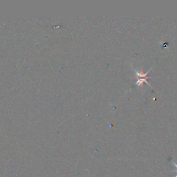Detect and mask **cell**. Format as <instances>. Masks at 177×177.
Returning a JSON list of instances; mask_svg holds the SVG:
<instances>
[{
	"label": "cell",
	"mask_w": 177,
	"mask_h": 177,
	"mask_svg": "<svg viewBox=\"0 0 177 177\" xmlns=\"http://www.w3.org/2000/svg\"><path fill=\"white\" fill-rule=\"evenodd\" d=\"M151 69L149 70L148 72H146L145 73H144V72H143V71H137V70L134 69L135 73H136V79H137V81H136V85L142 86L143 85V83L145 82V83H147L148 85L150 86V84H149L148 81H147V79L149 78L148 77V74L149 73V72H150V70H151Z\"/></svg>",
	"instance_id": "cell-1"
},
{
	"label": "cell",
	"mask_w": 177,
	"mask_h": 177,
	"mask_svg": "<svg viewBox=\"0 0 177 177\" xmlns=\"http://www.w3.org/2000/svg\"><path fill=\"white\" fill-rule=\"evenodd\" d=\"M172 163H173V165H174V167H175V168H176V169H175V173H176V176L175 177H177V164L176 163H175L174 162H173L172 161Z\"/></svg>",
	"instance_id": "cell-2"
}]
</instances>
